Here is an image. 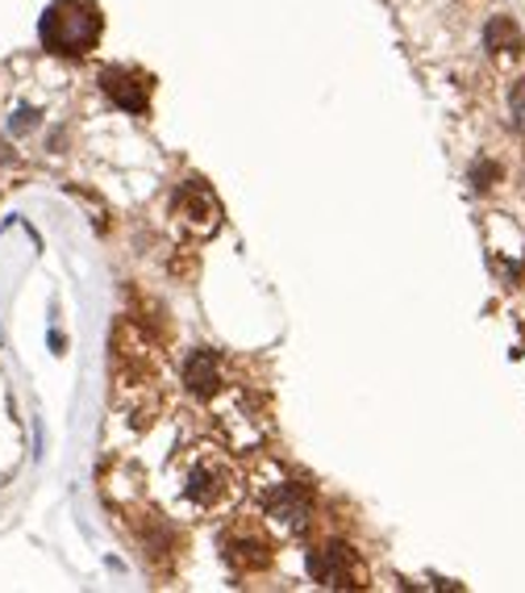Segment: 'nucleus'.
I'll return each instance as SVG.
<instances>
[{"label":"nucleus","instance_id":"1","mask_svg":"<svg viewBox=\"0 0 525 593\" xmlns=\"http://www.w3.org/2000/svg\"><path fill=\"white\" fill-rule=\"evenodd\" d=\"M180 493H184V502L192 510L221 514V510H234V502L242 497V485H238V472L230 469V460L213 452L209 443H201V448H188L184 455Z\"/></svg>","mask_w":525,"mask_h":593},{"label":"nucleus","instance_id":"2","mask_svg":"<svg viewBox=\"0 0 525 593\" xmlns=\"http://www.w3.org/2000/svg\"><path fill=\"white\" fill-rule=\"evenodd\" d=\"M101 30L104 18L97 0H54L38 26L42 47L51 54H63V59H84L101 42Z\"/></svg>","mask_w":525,"mask_h":593},{"label":"nucleus","instance_id":"3","mask_svg":"<svg viewBox=\"0 0 525 593\" xmlns=\"http://www.w3.org/2000/svg\"><path fill=\"white\" fill-rule=\"evenodd\" d=\"M171 218H175V227L184 230L188 239H209V234H218L221 205L201 175H188L184 184L175 189V197H171Z\"/></svg>","mask_w":525,"mask_h":593},{"label":"nucleus","instance_id":"4","mask_svg":"<svg viewBox=\"0 0 525 593\" xmlns=\"http://www.w3.org/2000/svg\"><path fill=\"white\" fill-rule=\"evenodd\" d=\"M309 576L317 585H330V590H359L363 585V560L351 543H317V547H309Z\"/></svg>","mask_w":525,"mask_h":593},{"label":"nucleus","instance_id":"5","mask_svg":"<svg viewBox=\"0 0 525 593\" xmlns=\"http://www.w3.org/2000/svg\"><path fill=\"white\" fill-rule=\"evenodd\" d=\"M221 556L238 573H259L272 564V535L254 523H234L221 535Z\"/></svg>","mask_w":525,"mask_h":593},{"label":"nucleus","instance_id":"6","mask_svg":"<svg viewBox=\"0 0 525 593\" xmlns=\"http://www.w3.org/2000/svg\"><path fill=\"white\" fill-rule=\"evenodd\" d=\"M263 519L280 531V535H301L309 526V497L296 489V481H280L263 493Z\"/></svg>","mask_w":525,"mask_h":593},{"label":"nucleus","instance_id":"7","mask_svg":"<svg viewBox=\"0 0 525 593\" xmlns=\"http://www.w3.org/2000/svg\"><path fill=\"white\" fill-rule=\"evenodd\" d=\"M101 88L113 97V105L125 109V113H147L151 109V92H154V80L147 71L138 68H109L101 76Z\"/></svg>","mask_w":525,"mask_h":593},{"label":"nucleus","instance_id":"8","mask_svg":"<svg viewBox=\"0 0 525 593\" xmlns=\"http://www.w3.org/2000/svg\"><path fill=\"white\" fill-rule=\"evenodd\" d=\"M184 384H188V393H192L196 402L218 398L221 389H225V360H221L218 351L196 348L192 355H188V364H184Z\"/></svg>","mask_w":525,"mask_h":593},{"label":"nucleus","instance_id":"9","mask_svg":"<svg viewBox=\"0 0 525 593\" xmlns=\"http://www.w3.org/2000/svg\"><path fill=\"white\" fill-rule=\"evenodd\" d=\"M488 47H492V54L501 51V54H513V59H517V54H522V34H517V26H513L508 18H496L488 26Z\"/></svg>","mask_w":525,"mask_h":593},{"label":"nucleus","instance_id":"10","mask_svg":"<svg viewBox=\"0 0 525 593\" xmlns=\"http://www.w3.org/2000/svg\"><path fill=\"white\" fill-rule=\"evenodd\" d=\"M513 109H517V125L525 130V80L517 84V92H513Z\"/></svg>","mask_w":525,"mask_h":593}]
</instances>
